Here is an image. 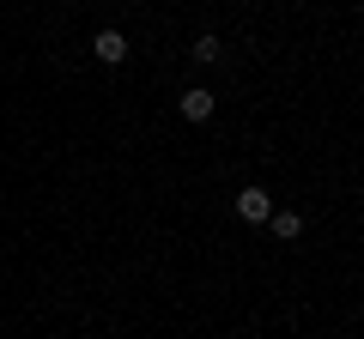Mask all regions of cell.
Instances as JSON below:
<instances>
[{
	"label": "cell",
	"instance_id": "1",
	"mask_svg": "<svg viewBox=\"0 0 364 339\" xmlns=\"http://www.w3.org/2000/svg\"><path fill=\"white\" fill-rule=\"evenodd\" d=\"M91 55L104 67H122L128 61V37H122V30H97V37H91Z\"/></svg>",
	"mask_w": 364,
	"mask_h": 339
},
{
	"label": "cell",
	"instance_id": "2",
	"mask_svg": "<svg viewBox=\"0 0 364 339\" xmlns=\"http://www.w3.org/2000/svg\"><path fill=\"white\" fill-rule=\"evenodd\" d=\"M267 212H273L267 188H243V194H237V218L243 224H267Z\"/></svg>",
	"mask_w": 364,
	"mask_h": 339
},
{
	"label": "cell",
	"instance_id": "3",
	"mask_svg": "<svg viewBox=\"0 0 364 339\" xmlns=\"http://www.w3.org/2000/svg\"><path fill=\"white\" fill-rule=\"evenodd\" d=\"M213 116V91H182V121H207Z\"/></svg>",
	"mask_w": 364,
	"mask_h": 339
},
{
	"label": "cell",
	"instance_id": "4",
	"mask_svg": "<svg viewBox=\"0 0 364 339\" xmlns=\"http://www.w3.org/2000/svg\"><path fill=\"white\" fill-rule=\"evenodd\" d=\"M267 224H273V236H286V243L304 230V218H298V212H267Z\"/></svg>",
	"mask_w": 364,
	"mask_h": 339
},
{
	"label": "cell",
	"instance_id": "5",
	"mask_svg": "<svg viewBox=\"0 0 364 339\" xmlns=\"http://www.w3.org/2000/svg\"><path fill=\"white\" fill-rule=\"evenodd\" d=\"M188 55H195L200 67H213V61L225 55V43H219V37H195V49H188Z\"/></svg>",
	"mask_w": 364,
	"mask_h": 339
}]
</instances>
